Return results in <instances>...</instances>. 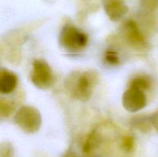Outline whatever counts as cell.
Wrapping results in <instances>:
<instances>
[{
  "mask_svg": "<svg viewBox=\"0 0 158 157\" xmlns=\"http://www.w3.org/2000/svg\"><path fill=\"white\" fill-rule=\"evenodd\" d=\"M97 79V74L94 72H74L66 78V87L74 98L86 102L92 95Z\"/></svg>",
  "mask_w": 158,
  "mask_h": 157,
  "instance_id": "cell-1",
  "label": "cell"
},
{
  "mask_svg": "<svg viewBox=\"0 0 158 157\" xmlns=\"http://www.w3.org/2000/svg\"><path fill=\"white\" fill-rule=\"evenodd\" d=\"M14 122L26 133H35L41 127V114L38 109L32 106H23L15 113Z\"/></svg>",
  "mask_w": 158,
  "mask_h": 157,
  "instance_id": "cell-2",
  "label": "cell"
},
{
  "mask_svg": "<svg viewBox=\"0 0 158 157\" xmlns=\"http://www.w3.org/2000/svg\"><path fill=\"white\" fill-rule=\"evenodd\" d=\"M31 81L40 89H49L54 83V76L50 66L42 59H35L32 62Z\"/></svg>",
  "mask_w": 158,
  "mask_h": 157,
  "instance_id": "cell-3",
  "label": "cell"
},
{
  "mask_svg": "<svg viewBox=\"0 0 158 157\" xmlns=\"http://www.w3.org/2000/svg\"><path fill=\"white\" fill-rule=\"evenodd\" d=\"M60 42L66 49L78 50L86 45L87 35L78 31V29L73 26L66 25L62 29Z\"/></svg>",
  "mask_w": 158,
  "mask_h": 157,
  "instance_id": "cell-4",
  "label": "cell"
},
{
  "mask_svg": "<svg viewBox=\"0 0 158 157\" xmlns=\"http://www.w3.org/2000/svg\"><path fill=\"white\" fill-rule=\"evenodd\" d=\"M122 104L128 112H136L143 109L147 105V98L143 90L130 86L123 93Z\"/></svg>",
  "mask_w": 158,
  "mask_h": 157,
  "instance_id": "cell-5",
  "label": "cell"
},
{
  "mask_svg": "<svg viewBox=\"0 0 158 157\" xmlns=\"http://www.w3.org/2000/svg\"><path fill=\"white\" fill-rule=\"evenodd\" d=\"M103 7L107 16L113 22L121 19L128 11L123 0H103Z\"/></svg>",
  "mask_w": 158,
  "mask_h": 157,
  "instance_id": "cell-6",
  "label": "cell"
},
{
  "mask_svg": "<svg viewBox=\"0 0 158 157\" xmlns=\"http://www.w3.org/2000/svg\"><path fill=\"white\" fill-rule=\"evenodd\" d=\"M18 78L13 72L2 69L0 72V92L2 94H9L14 91L17 86Z\"/></svg>",
  "mask_w": 158,
  "mask_h": 157,
  "instance_id": "cell-7",
  "label": "cell"
},
{
  "mask_svg": "<svg viewBox=\"0 0 158 157\" xmlns=\"http://www.w3.org/2000/svg\"><path fill=\"white\" fill-rule=\"evenodd\" d=\"M127 37L128 40L134 44H142L144 42L143 35L140 33V30L137 28V24L134 21H129L127 22Z\"/></svg>",
  "mask_w": 158,
  "mask_h": 157,
  "instance_id": "cell-8",
  "label": "cell"
},
{
  "mask_svg": "<svg viewBox=\"0 0 158 157\" xmlns=\"http://www.w3.org/2000/svg\"><path fill=\"white\" fill-rule=\"evenodd\" d=\"M131 86H134L138 89H141V90H145L148 89L150 86V83L147 78H143V77H137V78H134L131 81Z\"/></svg>",
  "mask_w": 158,
  "mask_h": 157,
  "instance_id": "cell-9",
  "label": "cell"
},
{
  "mask_svg": "<svg viewBox=\"0 0 158 157\" xmlns=\"http://www.w3.org/2000/svg\"><path fill=\"white\" fill-rule=\"evenodd\" d=\"M13 106L10 103H8L7 101H4V100H1L0 111H1L2 116H9L13 112Z\"/></svg>",
  "mask_w": 158,
  "mask_h": 157,
  "instance_id": "cell-10",
  "label": "cell"
},
{
  "mask_svg": "<svg viewBox=\"0 0 158 157\" xmlns=\"http://www.w3.org/2000/svg\"><path fill=\"white\" fill-rule=\"evenodd\" d=\"M105 59L111 65H117L119 63V58L117 53L113 51H107L105 54Z\"/></svg>",
  "mask_w": 158,
  "mask_h": 157,
  "instance_id": "cell-11",
  "label": "cell"
},
{
  "mask_svg": "<svg viewBox=\"0 0 158 157\" xmlns=\"http://www.w3.org/2000/svg\"><path fill=\"white\" fill-rule=\"evenodd\" d=\"M122 147L124 150L127 151H131V149H133L134 147V139L132 138L131 136H127L122 140Z\"/></svg>",
  "mask_w": 158,
  "mask_h": 157,
  "instance_id": "cell-12",
  "label": "cell"
},
{
  "mask_svg": "<svg viewBox=\"0 0 158 157\" xmlns=\"http://www.w3.org/2000/svg\"><path fill=\"white\" fill-rule=\"evenodd\" d=\"M13 156V152L12 149L10 146H8L7 144L6 146L2 147L1 149V157H12Z\"/></svg>",
  "mask_w": 158,
  "mask_h": 157,
  "instance_id": "cell-13",
  "label": "cell"
},
{
  "mask_svg": "<svg viewBox=\"0 0 158 157\" xmlns=\"http://www.w3.org/2000/svg\"><path fill=\"white\" fill-rule=\"evenodd\" d=\"M142 5L148 9H154L158 4V0H141Z\"/></svg>",
  "mask_w": 158,
  "mask_h": 157,
  "instance_id": "cell-14",
  "label": "cell"
},
{
  "mask_svg": "<svg viewBox=\"0 0 158 157\" xmlns=\"http://www.w3.org/2000/svg\"><path fill=\"white\" fill-rule=\"evenodd\" d=\"M62 157H77V156L73 152H72V151H67L66 153L63 154V155Z\"/></svg>",
  "mask_w": 158,
  "mask_h": 157,
  "instance_id": "cell-15",
  "label": "cell"
}]
</instances>
